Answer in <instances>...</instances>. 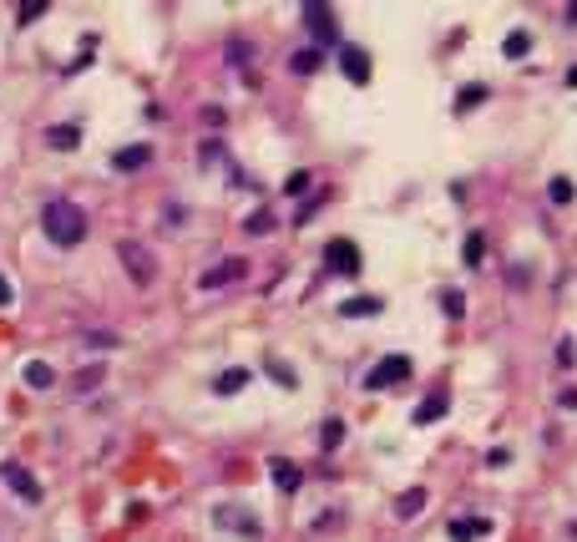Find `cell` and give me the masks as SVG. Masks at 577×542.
Here are the masks:
<instances>
[{"label": "cell", "mask_w": 577, "mask_h": 542, "mask_svg": "<svg viewBox=\"0 0 577 542\" xmlns=\"http://www.w3.org/2000/svg\"><path fill=\"white\" fill-rule=\"evenodd\" d=\"M304 26H309V36H314V41H319V51L340 41V26H334V11H329V5H319V0H309V5H304Z\"/></svg>", "instance_id": "obj_4"}, {"label": "cell", "mask_w": 577, "mask_h": 542, "mask_svg": "<svg viewBox=\"0 0 577 542\" xmlns=\"http://www.w3.org/2000/svg\"><path fill=\"white\" fill-rule=\"evenodd\" d=\"M268 477H274V487H279V492H299V481H304V471H299L294 462H284V456H274V462H268Z\"/></svg>", "instance_id": "obj_11"}, {"label": "cell", "mask_w": 577, "mask_h": 542, "mask_svg": "<svg viewBox=\"0 0 577 542\" xmlns=\"http://www.w3.org/2000/svg\"><path fill=\"white\" fill-rule=\"evenodd\" d=\"M491 532V522L486 517H466V522H451V542H476Z\"/></svg>", "instance_id": "obj_15"}, {"label": "cell", "mask_w": 577, "mask_h": 542, "mask_svg": "<svg viewBox=\"0 0 577 542\" xmlns=\"http://www.w3.org/2000/svg\"><path fill=\"white\" fill-rule=\"evenodd\" d=\"M249 380H253V375L243 371V365H234V371H223L218 380H213V396H234V390H243Z\"/></svg>", "instance_id": "obj_17"}, {"label": "cell", "mask_w": 577, "mask_h": 542, "mask_svg": "<svg viewBox=\"0 0 577 542\" xmlns=\"http://www.w3.org/2000/svg\"><path fill=\"white\" fill-rule=\"evenodd\" d=\"M573 360H577V345H573V340H557V365H562V371H567Z\"/></svg>", "instance_id": "obj_29"}, {"label": "cell", "mask_w": 577, "mask_h": 542, "mask_svg": "<svg viewBox=\"0 0 577 542\" xmlns=\"http://www.w3.org/2000/svg\"><path fill=\"white\" fill-rule=\"evenodd\" d=\"M441 310H446V320H461V314H466V295H461V289H446V295H441Z\"/></svg>", "instance_id": "obj_24"}, {"label": "cell", "mask_w": 577, "mask_h": 542, "mask_svg": "<svg viewBox=\"0 0 577 542\" xmlns=\"http://www.w3.org/2000/svg\"><path fill=\"white\" fill-rule=\"evenodd\" d=\"M527 51H532V36L527 31H512L507 41H501V56H507V62H522Z\"/></svg>", "instance_id": "obj_20"}, {"label": "cell", "mask_w": 577, "mask_h": 542, "mask_svg": "<svg viewBox=\"0 0 577 542\" xmlns=\"http://www.w3.org/2000/svg\"><path fill=\"white\" fill-rule=\"evenodd\" d=\"M268 375H274L279 386H294V371H289V365H279V360H268Z\"/></svg>", "instance_id": "obj_30"}, {"label": "cell", "mask_w": 577, "mask_h": 542, "mask_svg": "<svg viewBox=\"0 0 577 542\" xmlns=\"http://www.w3.org/2000/svg\"><path fill=\"white\" fill-rule=\"evenodd\" d=\"M198 157H203V163H218V157H223V142H203V147H198Z\"/></svg>", "instance_id": "obj_31"}, {"label": "cell", "mask_w": 577, "mask_h": 542, "mask_svg": "<svg viewBox=\"0 0 577 542\" xmlns=\"http://www.w3.org/2000/svg\"><path fill=\"white\" fill-rule=\"evenodd\" d=\"M102 380H107V365L96 360V365H87V371H77V380H71V390H77V396H87V390H96V386H102Z\"/></svg>", "instance_id": "obj_18"}, {"label": "cell", "mask_w": 577, "mask_h": 542, "mask_svg": "<svg viewBox=\"0 0 577 542\" xmlns=\"http://www.w3.org/2000/svg\"><path fill=\"white\" fill-rule=\"evenodd\" d=\"M41 229H46V238L56 248H77L81 238H87V213H81L71 198H51L46 208H41Z\"/></svg>", "instance_id": "obj_1"}, {"label": "cell", "mask_w": 577, "mask_h": 542, "mask_svg": "<svg viewBox=\"0 0 577 542\" xmlns=\"http://www.w3.org/2000/svg\"><path fill=\"white\" fill-rule=\"evenodd\" d=\"M11 299H16V289H11V279H5V274H0V310H5Z\"/></svg>", "instance_id": "obj_33"}, {"label": "cell", "mask_w": 577, "mask_h": 542, "mask_svg": "<svg viewBox=\"0 0 577 542\" xmlns=\"http://www.w3.org/2000/svg\"><path fill=\"white\" fill-rule=\"evenodd\" d=\"M319 66H325V51H319V46H309V51H294V56H289V71H294V77H314Z\"/></svg>", "instance_id": "obj_14"}, {"label": "cell", "mask_w": 577, "mask_h": 542, "mask_svg": "<svg viewBox=\"0 0 577 542\" xmlns=\"http://www.w3.org/2000/svg\"><path fill=\"white\" fill-rule=\"evenodd\" d=\"M482 254H486V233H466V248H461V259L476 269V263H482Z\"/></svg>", "instance_id": "obj_26"}, {"label": "cell", "mask_w": 577, "mask_h": 542, "mask_svg": "<svg viewBox=\"0 0 577 542\" xmlns=\"http://www.w3.org/2000/svg\"><path fill=\"white\" fill-rule=\"evenodd\" d=\"M218 527H228V532H243L249 542H259V538H264V527L253 522L249 512H218Z\"/></svg>", "instance_id": "obj_12"}, {"label": "cell", "mask_w": 577, "mask_h": 542, "mask_svg": "<svg viewBox=\"0 0 577 542\" xmlns=\"http://www.w3.org/2000/svg\"><path fill=\"white\" fill-rule=\"evenodd\" d=\"M243 274H249V263H243V259H223L218 269H208L203 279H198V289H223V284L243 279Z\"/></svg>", "instance_id": "obj_8"}, {"label": "cell", "mask_w": 577, "mask_h": 542, "mask_svg": "<svg viewBox=\"0 0 577 542\" xmlns=\"http://www.w3.org/2000/svg\"><path fill=\"white\" fill-rule=\"evenodd\" d=\"M147 157H152V147H147V142H132V147H122V153H111V168L137 172V168H147Z\"/></svg>", "instance_id": "obj_10"}, {"label": "cell", "mask_w": 577, "mask_h": 542, "mask_svg": "<svg viewBox=\"0 0 577 542\" xmlns=\"http://www.w3.org/2000/svg\"><path fill=\"white\" fill-rule=\"evenodd\" d=\"M268 229H274V213H268V208H259V213L243 218V233H268Z\"/></svg>", "instance_id": "obj_27"}, {"label": "cell", "mask_w": 577, "mask_h": 542, "mask_svg": "<svg viewBox=\"0 0 577 542\" xmlns=\"http://www.w3.org/2000/svg\"><path fill=\"white\" fill-rule=\"evenodd\" d=\"M21 375H26V386H31V390H46L51 380H56V371H51V365H41V360H31Z\"/></svg>", "instance_id": "obj_21"}, {"label": "cell", "mask_w": 577, "mask_h": 542, "mask_svg": "<svg viewBox=\"0 0 577 542\" xmlns=\"http://www.w3.org/2000/svg\"><path fill=\"white\" fill-rule=\"evenodd\" d=\"M325 274H334V279H355L359 274V248L350 244V238L325 244Z\"/></svg>", "instance_id": "obj_3"}, {"label": "cell", "mask_w": 577, "mask_h": 542, "mask_svg": "<svg viewBox=\"0 0 577 542\" xmlns=\"http://www.w3.org/2000/svg\"><path fill=\"white\" fill-rule=\"evenodd\" d=\"M547 198H552V203H573L577 198L573 178H552V183H547Z\"/></svg>", "instance_id": "obj_25"}, {"label": "cell", "mask_w": 577, "mask_h": 542, "mask_svg": "<svg viewBox=\"0 0 577 542\" xmlns=\"http://www.w3.org/2000/svg\"><path fill=\"white\" fill-rule=\"evenodd\" d=\"M46 142L56 147V153H71L81 142V127L77 122H56V127H46Z\"/></svg>", "instance_id": "obj_13"}, {"label": "cell", "mask_w": 577, "mask_h": 542, "mask_svg": "<svg viewBox=\"0 0 577 542\" xmlns=\"http://www.w3.org/2000/svg\"><path fill=\"white\" fill-rule=\"evenodd\" d=\"M557 405H562V411H577V390L567 386V390H562V396H557Z\"/></svg>", "instance_id": "obj_32"}, {"label": "cell", "mask_w": 577, "mask_h": 542, "mask_svg": "<svg viewBox=\"0 0 577 542\" xmlns=\"http://www.w3.org/2000/svg\"><path fill=\"white\" fill-rule=\"evenodd\" d=\"M340 441H344V421H340V416H329L325 426H319V446H325V451H334Z\"/></svg>", "instance_id": "obj_23"}, {"label": "cell", "mask_w": 577, "mask_h": 542, "mask_svg": "<svg viewBox=\"0 0 577 542\" xmlns=\"http://www.w3.org/2000/svg\"><path fill=\"white\" fill-rule=\"evenodd\" d=\"M421 507H425V487H410V492L395 502V517H416Z\"/></svg>", "instance_id": "obj_22"}, {"label": "cell", "mask_w": 577, "mask_h": 542, "mask_svg": "<svg viewBox=\"0 0 577 542\" xmlns=\"http://www.w3.org/2000/svg\"><path fill=\"white\" fill-rule=\"evenodd\" d=\"M117 259H122V269L132 274L137 289H147V284L157 279V254L142 244V238H122V244H117Z\"/></svg>", "instance_id": "obj_2"}, {"label": "cell", "mask_w": 577, "mask_h": 542, "mask_svg": "<svg viewBox=\"0 0 577 542\" xmlns=\"http://www.w3.org/2000/svg\"><path fill=\"white\" fill-rule=\"evenodd\" d=\"M0 481H5V487H11L21 502H41V481H36L21 462H0Z\"/></svg>", "instance_id": "obj_6"}, {"label": "cell", "mask_w": 577, "mask_h": 542, "mask_svg": "<svg viewBox=\"0 0 577 542\" xmlns=\"http://www.w3.org/2000/svg\"><path fill=\"white\" fill-rule=\"evenodd\" d=\"M41 16H46V0H26V5L16 11V21H21V26H31V21H41Z\"/></svg>", "instance_id": "obj_28"}, {"label": "cell", "mask_w": 577, "mask_h": 542, "mask_svg": "<svg viewBox=\"0 0 577 542\" xmlns=\"http://www.w3.org/2000/svg\"><path fill=\"white\" fill-rule=\"evenodd\" d=\"M380 310H385V304H380L375 295H365V299H344V304H340L344 320H370V314H380Z\"/></svg>", "instance_id": "obj_16"}, {"label": "cell", "mask_w": 577, "mask_h": 542, "mask_svg": "<svg viewBox=\"0 0 577 542\" xmlns=\"http://www.w3.org/2000/svg\"><path fill=\"white\" fill-rule=\"evenodd\" d=\"M406 375H410V355H385L370 375H365V390H391V386H400Z\"/></svg>", "instance_id": "obj_5"}, {"label": "cell", "mask_w": 577, "mask_h": 542, "mask_svg": "<svg viewBox=\"0 0 577 542\" xmlns=\"http://www.w3.org/2000/svg\"><path fill=\"white\" fill-rule=\"evenodd\" d=\"M482 102H486V81H466L456 92V112H471V107H482Z\"/></svg>", "instance_id": "obj_19"}, {"label": "cell", "mask_w": 577, "mask_h": 542, "mask_svg": "<svg viewBox=\"0 0 577 542\" xmlns=\"http://www.w3.org/2000/svg\"><path fill=\"white\" fill-rule=\"evenodd\" d=\"M446 411H451V396H446V390H431V396L416 405V426H431V421H441Z\"/></svg>", "instance_id": "obj_9"}, {"label": "cell", "mask_w": 577, "mask_h": 542, "mask_svg": "<svg viewBox=\"0 0 577 542\" xmlns=\"http://www.w3.org/2000/svg\"><path fill=\"white\" fill-rule=\"evenodd\" d=\"M567 87H577V66H573V71H567Z\"/></svg>", "instance_id": "obj_34"}, {"label": "cell", "mask_w": 577, "mask_h": 542, "mask_svg": "<svg viewBox=\"0 0 577 542\" xmlns=\"http://www.w3.org/2000/svg\"><path fill=\"white\" fill-rule=\"evenodd\" d=\"M340 71H344V81L365 87V81H370V56L359 46H340Z\"/></svg>", "instance_id": "obj_7"}]
</instances>
